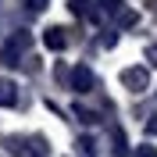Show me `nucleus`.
Returning a JSON list of instances; mask_svg holds the SVG:
<instances>
[{
  "label": "nucleus",
  "mask_w": 157,
  "mask_h": 157,
  "mask_svg": "<svg viewBox=\"0 0 157 157\" xmlns=\"http://www.w3.org/2000/svg\"><path fill=\"white\" fill-rule=\"evenodd\" d=\"M121 86H125L128 93H143V89L150 86V71L143 68V64H136V68H125V71H121Z\"/></svg>",
  "instance_id": "nucleus-1"
},
{
  "label": "nucleus",
  "mask_w": 157,
  "mask_h": 157,
  "mask_svg": "<svg viewBox=\"0 0 157 157\" xmlns=\"http://www.w3.org/2000/svg\"><path fill=\"white\" fill-rule=\"evenodd\" d=\"M29 43H32V39H29V32H14V36H11L7 43H4V50H0V57L7 61V64H14V57H18L21 50H29Z\"/></svg>",
  "instance_id": "nucleus-2"
},
{
  "label": "nucleus",
  "mask_w": 157,
  "mask_h": 157,
  "mask_svg": "<svg viewBox=\"0 0 157 157\" xmlns=\"http://www.w3.org/2000/svg\"><path fill=\"white\" fill-rule=\"evenodd\" d=\"M93 86H97V78H93V71H89L86 64L71 68V89H75V93H89Z\"/></svg>",
  "instance_id": "nucleus-3"
},
{
  "label": "nucleus",
  "mask_w": 157,
  "mask_h": 157,
  "mask_svg": "<svg viewBox=\"0 0 157 157\" xmlns=\"http://www.w3.org/2000/svg\"><path fill=\"white\" fill-rule=\"evenodd\" d=\"M43 43H47L50 50H64V47H68V36H64L61 25H50V29L43 32Z\"/></svg>",
  "instance_id": "nucleus-4"
},
{
  "label": "nucleus",
  "mask_w": 157,
  "mask_h": 157,
  "mask_svg": "<svg viewBox=\"0 0 157 157\" xmlns=\"http://www.w3.org/2000/svg\"><path fill=\"white\" fill-rule=\"evenodd\" d=\"M18 104V86L14 82H0V107H14Z\"/></svg>",
  "instance_id": "nucleus-5"
},
{
  "label": "nucleus",
  "mask_w": 157,
  "mask_h": 157,
  "mask_svg": "<svg viewBox=\"0 0 157 157\" xmlns=\"http://www.w3.org/2000/svg\"><path fill=\"white\" fill-rule=\"evenodd\" d=\"M111 139H114V154H118V157H125V154H128L125 132H121V128H111Z\"/></svg>",
  "instance_id": "nucleus-6"
},
{
  "label": "nucleus",
  "mask_w": 157,
  "mask_h": 157,
  "mask_svg": "<svg viewBox=\"0 0 157 157\" xmlns=\"http://www.w3.org/2000/svg\"><path fill=\"white\" fill-rule=\"evenodd\" d=\"M100 7V14H121V0H93Z\"/></svg>",
  "instance_id": "nucleus-7"
},
{
  "label": "nucleus",
  "mask_w": 157,
  "mask_h": 157,
  "mask_svg": "<svg viewBox=\"0 0 157 157\" xmlns=\"http://www.w3.org/2000/svg\"><path fill=\"white\" fill-rule=\"evenodd\" d=\"M78 154H82V157H93V154H97V143H93L89 136H82V139H78Z\"/></svg>",
  "instance_id": "nucleus-8"
},
{
  "label": "nucleus",
  "mask_w": 157,
  "mask_h": 157,
  "mask_svg": "<svg viewBox=\"0 0 157 157\" xmlns=\"http://www.w3.org/2000/svg\"><path fill=\"white\" fill-rule=\"evenodd\" d=\"M75 114H78V121H86V125H93V121H97V114H93V111H86V107H75Z\"/></svg>",
  "instance_id": "nucleus-9"
},
{
  "label": "nucleus",
  "mask_w": 157,
  "mask_h": 157,
  "mask_svg": "<svg viewBox=\"0 0 157 157\" xmlns=\"http://www.w3.org/2000/svg\"><path fill=\"white\" fill-rule=\"evenodd\" d=\"M139 157H157V150L154 147H139Z\"/></svg>",
  "instance_id": "nucleus-10"
},
{
  "label": "nucleus",
  "mask_w": 157,
  "mask_h": 157,
  "mask_svg": "<svg viewBox=\"0 0 157 157\" xmlns=\"http://www.w3.org/2000/svg\"><path fill=\"white\" fill-rule=\"evenodd\" d=\"M147 132H150V136H157V118H154V121L147 125Z\"/></svg>",
  "instance_id": "nucleus-11"
},
{
  "label": "nucleus",
  "mask_w": 157,
  "mask_h": 157,
  "mask_svg": "<svg viewBox=\"0 0 157 157\" xmlns=\"http://www.w3.org/2000/svg\"><path fill=\"white\" fill-rule=\"evenodd\" d=\"M150 61H154V64H157V47H150Z\"/></svg>",
  "instance_id": "nucleus-12"
}]
</instances>
